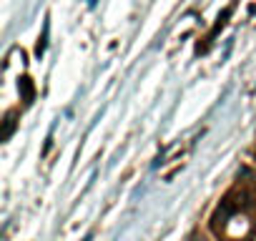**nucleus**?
<instances>
[{
    "label": "nucleus",
    "instance_id": "f257e3e1",
    "mask_svg": "<svg viewBox=\"0 0 256 241\" xmlns=\"http://www.w3.org/2000/svg\"><path fill=\"white\" fill-rule=\"evenodd\" d=\"M18 90H20V98L26 100V106H30V103L36 100V86H33V78L23 76V78L18 80Z\"/></svg>",
    "mask_w": 256,
    "mask_h": 241
},
{
    "label": "nucleus",
    "instance_id": "f03ea898",
    "mask_svg": "<svg viewBox=\"0 0 256 241\" xmlns=\"http://www.w3.org/2000/svg\"><path fill=\"white\" fill-rule=\"evenodd\" d=\"M16 126H18V120H16V113H8L6 124H3V136H0V141H3V144H8V141H10V136L16 134Z\"/></svg>",
    "mask_w": 256,
    "mask_h": 241
},
{
    "label": "nucleus",
    "instance_id": "7ed1b4c3",
    "mask_svg": "<svg viewBox=\"0 0 256 241\" xmlns=\"http://www.w3.org/2000/svg\"><path fill=\"white\" fill-rule=\"evenodd\" d=\"M48 33H50V23L46 20V23H43V36H40V38H38V43H36V56H38V58L46 53V46H48Z\"/></svg>",
    "mask_w": 256,
    "mask_h": 241
},
{
    "label": "nucleus",
    "instance_id": "20e7f679",
    "mask_svg": "<svg viewBox=\"0 0 256 241\" xmlns=\"http://www.w3.org/2000/svg\"><path fill=\"white\" fill-rule=\"evenodd\" d=\"M231 10H234V8L228 6V8H224V13L216 18V26H214V30H211V38H214V36H216V33H218V30H221V28L228 23V18H231Z\"/></svg>",
    "mask_w": 256,
    "mask_h": 241
},
{
    "label": "nucleus",
    "instance_id": "39448f33",
    "mask_svg": "<svg viewBox=\"0 0 256 241\" xmlns=\"http://www.w3.org/2000/svg\"><path fill=\"white\" fill-rule=\"evenodd\" d=\"M83 241H93V234H88V236H86V238H83Z\"/></svg>",
    "mask_w": 256,
    "mask_h": 241
}]
</instances>
